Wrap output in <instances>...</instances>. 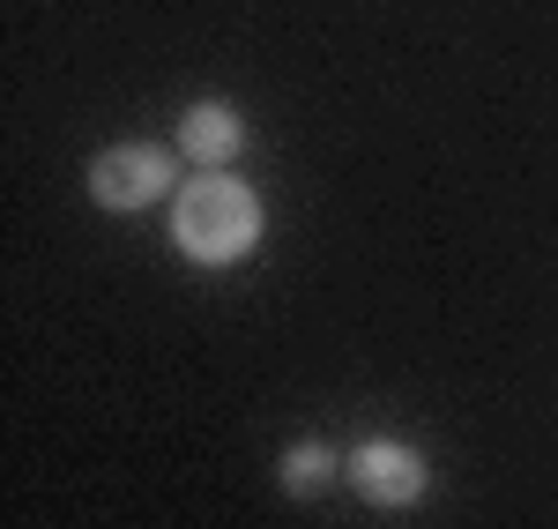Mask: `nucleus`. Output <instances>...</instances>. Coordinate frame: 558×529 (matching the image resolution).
<instances>
[{
    "instance_id": "5",
    "label": "nucleus",
    "mask_w": 558,
    "mask_h": 529,
    "mask_svg": "<svg viewBox=\"0 0 558 529\" xmlns=\"http://www.w3.org/2000/svg\"><path fill=\"white\" fill-rule=\"evenodd\" d=\"M276 478H283V492H320L336 478V455L320 441H299V447H283V470H276Z\"/></svg>"
},
{
    "instance_id": "4",
    "label": "nucleus",
    "mask_w": 558,
    "mask_h": 529,
    "mask_svg": "<svg viewBox=\"0 0 558 529\" xmlns=\"http://www.w3.org/2000/svg\"><path fill=\"white\" fill-rule=\"evenodd\" d=\"M179 149L202 165V172H223L239 149H246V120L231 112V105H186V120H179Z\"/></svg>"
},
{
    "instance_id": "3",
    "label": "nucleus",
    "mask_w": 558,
    "mask_h": 529,
    "mask_svg": "<svg viewBox=\"0 0 558 529\" xmlns=\"http://www.w3.org/2000/svg\"><path fill=\"white\" fill-rule=\"evenodd\" d=\"M350 478H357V492H365L373 507H410V500H425V485H432L425 455L387 441V433H373V441L350 455Z\"/></svg>"
},
{
    "instance_id": "2",
    "label": "nucleus",
    "mask_w": 558,
    "mask_h": 529,
    "mask_svg": "<svg viewBox=\"0 0 558 529\" xmlns=\"http://www.w3.org/2000/svg\"><path fill=\"white\" fill-rule=\"evenodd\" d=\"M172 194V149H157V142H112L97 165H89V202L97 209H149V202H165Z\"/></svg>"
},
{
    "instance_id": "1",
    "label": "nucleus",
    "mask_w": 558,
    "mask_h": 529,
    "mask_svg": "<svg viewBox=\"0 0 558 529\" xmlns=\"http://www.w3.org/2000/svg\"><path fill=\"white\" fill-rule=\"evenodd\" d=\"M260 224H268L260 217V194L231 172H202L172 194V247L202 268L246 262L260 247Z\"/></svg>"
}]
</instances>
